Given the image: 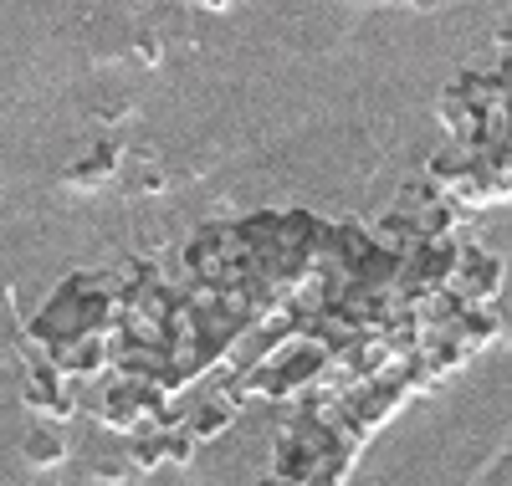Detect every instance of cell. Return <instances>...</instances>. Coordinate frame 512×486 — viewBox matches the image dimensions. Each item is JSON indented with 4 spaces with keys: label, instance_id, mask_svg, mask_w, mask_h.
I'll list each match as a JSON object with an SVG mask.
<instances>
[{
    "label": "cell",
    "instance_id": "cell-1",
    "mask_svg": "<svg viewBox=\"0 0 512 486\" xmlns=\"http://www.w3.org/2000/svg\"><path fill=\"white\" fill-rule=\"evenodd\" d=\"M502 277H507V272H502V256H497L492 246L461 241V246H456V277H451L446 292H451L456 302H466V307H492L497 292L507 287Z\"/></svg>",
    "mask_w": 512,
    "mask_h": 486
},
{
    "label": "cell",
    "instance_id": "cell-2",
    "mask_svg": "<svg viewBox=\"0 0 512 486\" xmlns=\"http://www.w3.org/2000/svg\"><path fill=\"white\" fill-rule=\"evenodd\" d=\"M47 359L57 374H67L72 384L77 379H98L108 369V333H82V338H62L47 348Z\"/></svg>",
    "mask_w": 512,
    "mask_h": 486
},
{
    "label": "cell",
    "instance_id": "cell-3",
    "mask_svg": "<svg viewBox=\"0 0 512 486\" xmlns=\"http://www.w3.org/2000/svg\"><path fill=\"white\" fill-rule=\"evenodd\" d=\"M231 420H236V410L221 400V394H216V400H205V405H190V410H185V430H190L195 446H200V440H216Z\"/></svg>",
    "mask_w": 512,
    "mask_h": 486
},
{
    "label": "cell",
    "instance_id": "cell-4",
    "mask_svg": "<svg viewBox=\"0 0 512 486\" xmlns=\"http://www.w3.org/2000/svg\"><path fill=\"white\" fill-rule=\"evenodd\" d=\"M118 164H123V149L118 144H98L88 159H77L67 169V180L72 185H103V180H113V174H118Z\"/></svg>",
    "mask_w": 512,
    "mask_h": 486
},
{
    "label": "cell",
    "instance_id": "cell-5",
    "mask_svg": "<svg viewBox=\"0 0 512 486\" xmlns=\"http://www.w3.org/2000/svg\"><path fill=\"white\" fill-rule=\"evenodd\" d=\"M21 451H26L31 466H57V461L67 456V446H62V435H57V430H31Z\"/></svg>",
    "mask_w": 512,
    "mask_h": 486
},
{
    "label": "cell",
    "instance_id": "cell-6",
    "mask_svg": "<svg viewBox=\"0 0 512 486\" xmlns=\"http://www.w3.org/2000/svg\"><path fill=\"white\" fill-rule=\"evenodd\" d=\"M492 318H497V328H512V287H502V292H497Z\"/></svg>",
    "mask_w": 512,
    "mask_h": 486
},
{
    "label": "cell",
    "instance_id": "cell-7",
    "mask_svg": "<svg viewBox=\"0 0 512 486\" xmlns=\"http://www.w3.org/2000/svg\"><path fill=\"white\" fill-rule=\"evenodd\" d=\"M497 47H502V57H512V26H502V31H497Z\"/></svg>",
    "mask_w": 512,
    "mask_h": 486
}]
</instances>
